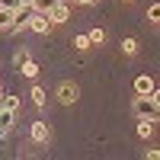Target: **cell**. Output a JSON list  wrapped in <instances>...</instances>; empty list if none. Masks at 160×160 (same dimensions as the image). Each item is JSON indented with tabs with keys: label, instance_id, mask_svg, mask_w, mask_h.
<instances>
[{
	"label": "cell",
	"instance_id": "6da1fadb",
	"mask_svg": "<svg viewBox=\"0 0 160 160\" xmlns=\"http://www.w3.org/2000/svg\"><path fill=\"white\" fill-rule=\"evenodd\" d=\"M131 112H135L138 118H154V122H157V96H154V93H138V96H135V102H131Z\"/></svg>",
	"mask_w": 160,
	"mask_h": 160
},
{
	"label": "cell",
	"instance_id": "7a4b0ae2",
	"mask_svg": "<svg viewBox=\"0 0 160 160\" xmlns=\"http://www.w3.org/2000/svg\"><path fill=\"white\" fill-rule=\"evenodd\" d=\"M48 19H51V26L68 22V19H71V3H68V0H61L58 7H51V10H48Z\"/></svg>",
	"mask_w": 160,
	"mask_h": 160
},
{
	"label": "cell",
	"instance_id": "3957f363",
	"mask_svg": "<svg viewBox=\"0 0 160 160\" xmlns=\"http://www.w3.org/2000/svg\"><path fill=\"white\" fill-rule=\"evenodd\" d=\"M29 29H32V32H38V35H45V32L51 29L48 13H32V16H29Z\"/></svg>",
	"mask_w": 160,
	"mask_h": 160
},
{
	"label": "cell",
	"instance_id": "277c9868",
	"mask_svg": "<svg viewBox=\"0 0 160 160\" xmlns=\"http://www.w3.org/2000/svg\"><path fill=\"white\" fill-rule=\"evenodd\" d=\"M58 99H61L64 106H71V102H77V87H74V83H68V80H64V83L58 87Z\"/></svg>",
	"mask_w": 160,
	"mask_h": 160
},
{
	"label": "cell",
	"instance_id": "5b68a950",
	"mask_svg": "<svg viewBox=\"0 0 160 160\" xmlns=\"http://www.w3.org/2000/svg\"><path fill=\"white\" fill-rule=\"evenodd\" d=\"M135 93H157V87L148 74H141V77H135Z\"/></svg>",
	"mask_w": 160,
	"mask_h": 160
},
{
	"label": "cell",
	"instance_id": "8992f818",
	"mask_svg": "<svg viewBox=\"0 0 160 160\" xmlns=\"http://www.w3.org/2000/svg\"><path fill=\"white\" fill-rule=\"evenodd\" d=\"M32 141L35 144H45L48 141V125L45 122H32Z\"/></svg>",
	"mask_w": 160,
	"mask_h": 160
},
{
	"label": "cell",
	"instance_id": "52a82bcc",
	"mask_svg": "<svg viewBox=\"0 0 160 160\" xmlns=\"http://www.w3.org/2000/svg\"><path fill=\"white\" fill-rule=\"evenodd\" d=\"M138 135L141 138H151L154 135V118H141V122H138Z\"/></svg>",
	"mask_w": 160,
	"mask_h": 160
},
{
	"label": "cell",
	"instance_id": "ba28073f",
	"mask_svg": "<svg viewBox=\"0 0 160 160\" xmlns=\"http://www.w3.org/2000/svg\"><path fill=\"white\" fill-rule=\"evenodd\" d=\"M58 3H61V0H32V10L35 13H48L51 7H58Z\"/></svg>",
	"mask_w": 160,
	"mask_h": 160
},
{
	"label": "cell",
	"instance_id": "9c48e42d",
	"mask_svg": "<svg viewBox=\"0 0 160 160\" xmlns=\"http://www.w3.org/2000/svg\"><path fill=\"white\" fill-rule=\"evenodd\" d=\"M0 102H3V109H7V112L16 115V109H19V96H0Z\"/></svg>",
	"mask_w": 160,
	"mask_h": 160
},
{
	"label": "cell",
	"instance_id": "30bf717a",
	"mask_svg": "<svg viewBox=\"0 0 160 160\" xmlns=\"http://www.w3.org/2000/svg\"><path fill=\"white\" fill-rule=\"evenodd\" d=\"M10 26H13V10H3V7H0V29H10Z\"/></svg>",
	"mask_w": 160,
	"mask_h": 160
},
{
	"label": "cell",
	"instance_id": "8fae6325",
	"mask_svg": "<svg viewBox=\"0 0 160 160\" xmlns=\"http://www.w3.org/2000/svg\"><path fill=\"white\" fill-rule=\"evenodd\" d=\"M122 51H125V55H138V42H135V38H125V42H122Z\"/></svg>",
	"mask_w": 160,
	"mask_h": 160
},
{
	"label": "cell",
	"instance_id": "7c38bea8",
	"mask_svg": "<svg viewBox=\"0 0 160 160\" xmlns=\"http://www.w3.org/2000/svg\"><path fill=\"white\" fill-rule=\"evenodd\" d=\"M26 61H29V51H22V48H19L16 55H13V64H16V68H22Z\"/></svg>",
	"mask_w": 160,
	"mask_h": 160
},
{
	"label": "cell",
	"instance_id": "4fadbf2b",
	"mask_svg": "<svg viewBox=\"0 0 160 160\" xmlns=\"http://www.w3.org/2000/svg\"><path fill=\"white\" fill-rule=\"evenodd\" d=\"M22 74H26V77H35V74H38V64H35V61H26V64H22Z\"/></svg>",
	"mask_w": 160,
	"mask_h": 160
},
{
	"label": "cell",
	"instance_id": "5bb4252c",
	"mask_svg": "<svg viewBox=\"0 0 160 160\" xmlns=\"http://www.w3.org/2000/svg\"><path fill=\"white\" fill-rule=\"evenodd\" d=\"M32 102H35V106H45V90H42V87L32 90Z\"/></svg>",
	"mask_w": 160,
	"mask_h": 160
},
{
	"label": "cell",
	"instance_id": "9a60e30c",
	"mask_svg": "<svg viewBox=\"0 0 160 160\" xmlns=\"http://www.w3.org/2000/svg\"><path fill=\"white\" fill-rule=\"evenodd\" d=\"M102 38H106V32H102V29H93V32H90V45H99Z\"/></svg>",
	"mask_w": 160,
	"mask_h": 160
},
{
	"label": "cell",
	"instance_id": "2e32d148",
	"mask_svg": "<svg viewBox=\"0 0 160 160\" xmlns=\"http://www.w3.org/2000/svg\"><path fill=\"white\" fill-rule=\"evenodd\" d=\"M74 45H77L80 51H87V48H90V35H77V42H74Z\"/></svg>",
	"mask_w": 160,
	"mask_h": 160
},
{
	"label": "cell",
	"instance_id": "e0dca14e",
	"mask_svg": "<svg viewBox=\"0 0 160 160\" xmlns=\"http://www.w3.org/2000/svg\"><path fill=\"white\" fill-rule=\"evenodd\" d=\"M0 7H3V10H16L19 0H0Z\"/></svg>",
	"mask_w": 160,
	"mask_h": 160
},
{
	"label": "cell",
	"instance_id": "ac0fdd59",
	"mask_svg": "<svg viewBox=\"0 0 160 160\" xmlns=\"http://www.w3.org/2000/svg\"><path fill=\"white\" fill-rule=\"evenodd\" d=\"M77 3H83V7H90V3H96V0H77Z\"/></svg>",
	"mask_w": 160,
	"mask_h": 160
},
{
	"label": "cell",
	"instance_id": "d6986e66",
	"mask_svg": "<svg viewBox=\"0 0 160 160\" xmlns=\"http://www.w3.org/2000/svg\"><path fill=\"white\" fill-rule=\"evenodd\" d=\"M19 3H32V0H19Z\"/></svg>",
	"mask_w": 160,
	"mask_h": 160
},
{
	"label": "cell",
	"instance_id": "ffe728a7",
	"mask_svg": "<svg viewBox=\"0 0 160 160\" xmlns=\"http://www.w3.org/2000/svg\"><path fill=\"white\" fill-rule=\"evenodd\" d=\"M0 109H3V102H0Z\"/></svg>",
	"mask_w": 160,
	"mask_h": 160
},
{
	"label": "cell",
	"instance_id": "44dd1931",
	"mask_svg": "<svg viewBox=\"0 0 160 160\" xmlns=\"http://www.w3.org/2000/svg\"><path fill=\"white\" fill-rule=\"evenodd\" d=\"M125 3H131V0H125Z\"/></svg>",
	"mask_w": 160,
	"mask_h": 160
}]
</instances>
